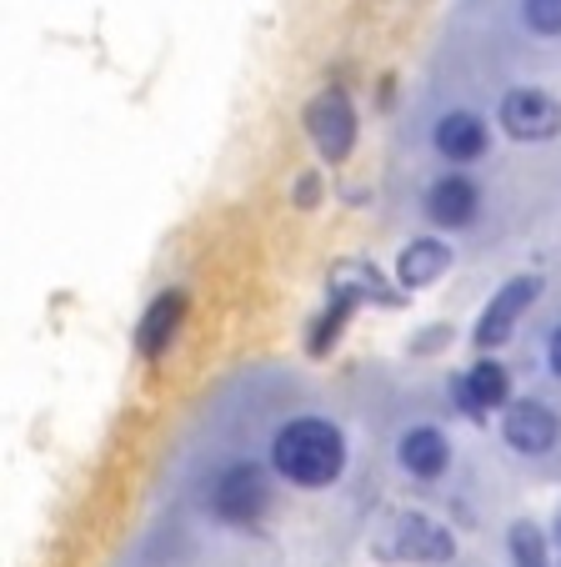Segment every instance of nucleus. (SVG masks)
Instances as JSON below:
<instances>
[{
    "label": "nucleus",
    "mask_w": 561,
    "mask_h": 567,
    "mask_svg": "<svg viewBox=\"0 0 561 567\" xmlns=\"http://www.w3.org/2000/svg\"><path fill=\"white\" fill-rule=\"evenodd\" d=\"M271 467L297 487H331L346 472V437L326 417H291L271 437Z\"/></svg>",
    "instance_id": "f257e3e1"
},
{
    "label": "nucleus",
    "mask_w": 561,
    "mask_h": 567,
    "mask_svg": "<svg viewBox=\"0 0 561 567\" xmlns=\"http://www.w3.org/2000/svg\"><path fill=\"white\" fill-rule=\"evenodd\" d=\"M211 507H216V517L231 527L261 523L266 507H271V477H266V467H256V462L226 467L211 487Z\"/></svg>",
    "instance_id": "f03ea898"
},
{
    "label": "nucleus",
    "mask_w": 561,
    "mask_h": 567,
    "mask_svg": "<svg viewBox=\"0 0 561 567\" xmlns=\"http://www.w3.org/2000/svg\"><path fill=\"white\" fill-rule=\"evenodd\" d=\"M541 271H521V277H511L507 287L497 291V297L487 301V311L477 317V327H471V342H477V352H497L501 342L511 337V327L521 321V311H531V301L541 297Z\"/></svg>",
    "instance_id": "7ed1b4c3"
},
{
    "label": "nucleus",
    "mask_w": 561,
    "mask_h": 567,
    "mask_svg": "<svg viewBox=\"0 0 561 567\" xmlns=\"http://www.w3.org/2000/svg\"><path fill=\"white\" fill-rule=\"evenodd\" d=\"M497 121L511 141H551L561 131V101L541 86H511L497 106Z\"/></svg>",
    "instance_id": "20e7f679"
},
{
    "label": "nucleus",
    "mask_w": 561,
    "mask_h": 567,
    "mask_svg": "<svg viewBox=\"0 0 561 567\" xmlns=\"http://www.w3.org/2000/svg\"><path fill=\"white\" fill-rule=\"evenodd\" d=\"M307 136L331 166H341L351 156V146H356V111H351V101L341 91H321L307 106Z\"/></svg>",
    "instance_id": "39448f33"
},
{
    "label": "nucleus",
    "mask_w": 561,
    "mask_h": 567,
    "mask_svg": "<svg viewBox=\"0 0 561 567\" xmlns=\"http://www.w3.org/2000/svg\"><path fill=\"white\" fill-rule=\"evenodd\" d=\"M557 412L547 408V402H537V396H521V402H511L507 412H501V437H507L511 452H521V457H541V452L557 447Z\"/></svg>",
    "instance_id": "423d86ee"
},
{
    "label": "nucleus",
    "mask_w": 561,
    "mask_h": 567,
    "mask_svg": "<svg viewBox=\"0 0 561 567\" xmlns=\"http://www.w3.org/2000/svg\"><path fill=\"white\" fill-rule=\"evenodd\" d=\"M386 553L406 557V563H451V557H456V537H451V527L432 523V517L406 513V517H396Z\"/></svg>",
    "instance_id": "0eeeda50"
},
{
    "label": "nucleus",
    "mask_w": 561,
    "mask_h": 567,
    "mask_svg": "<svg viewBox=\"0 0 561 567\" xmlns=\"http://www.w3.org/2000/svg\"><path fill=\"white\" fill-rule=\"evenodd\" d=\"M451 271V247H446L441 236H416L412 247H402L396 257V287L402 291H426Z\"/></svg>",
    "instance_id": "6e6552de"
},
{
    "label": "nucleus",
    "mask_w": 561,
    "mask_h": 567,
    "mask_svg": "<svg viewBox=\"0 0 561 567\" xmlns=\"http://www.w3.org/2000/svg\"><path fill=\"white\" fill-rule=\"evenodd\" d=\"M477 206H481V196L466 176H441L426 192V221L441 226V231H461V226L477 221Z\"/></svg>",
    "instance_id": "1a4fd4ad"
},
{
    "label": "nucleus",
    "mask_w": 561,
    "mask_h": 567,
    "mask_svg": "<svg viewBox=\"0 0 561 567\" xmlns=\"http://www.w3.org/2000/svg\"><path fill=\"white\" fill-rule=\"evenodd\" d=\"M180 321H186V291H160L136 327V352L150 357V362L166 357L170 342H176V332H180Z\"/></svg>",
    "instance_id": "9d476101"
},
{
    "label": "nucleus",
    "mask_w": 561,
    "mask_h": 567,
    "mask_svg": "<svg viewBox=\"0 0 561 567\" xmlns=\"http://www.w3.org/2000/svg\"><path fill=\"white\" fill-rule=\"evenodd\" d=\"M331 297L351 301V307H361V301L402 307V287H392V281H386L376 267H366V261H341V267L331 271Z\"/></svg>",
    "instance_id": "9b49d317"
},
{
    "label": "nucleus",
    "mask_w": 561,
    "mask_h": 567,
    "mask_svg": "<svg viewBox=\"0 0 561 567\" xmlns=\"http://www.w3.org/2000/svg\"><path fill=\"white\" fill-rule=\"evenodd\" d=\"M396 462H402L412 477L436 482L446 467H451V442H446L441 427H412V432H402V442H396Z\"/></svg>",
    "instance_id": "f8f14e48"
},
{
    "label": "nucleus",
    "mask_w": 561,
    "mask_h": 567,
    "mask_svg": "<svg viewBox=\"0 0 561 567\" xmlns=\"http://www.w3.org/2000/svg\"><path fill=\"white\" fill-rule=\"evenodd\" d=\"M432 141L446 161H477V156H487L491 131H487V121L471 116V111H446V116L436 121Z\"/></svg>",
    "instance_id": "ddd939ff"
},
{
    "label": "nucleus",
    "mask_w": 561,
    "mask_h": 567,
    "mask_svg": "<svg viewBox=\"0 0 561 567\" xmlns=\"http://www.w3.org/2000/svg\"><path fill=\"white\" fill-rule=\"evenodd\" d=\"M466 377V392H471V402H477V412L487 417L491 408H501L507 412L517 396H511V372L497 362V357H481L471 372H461Z\"/></svg>",
    "instance_id": "4468645a"
},
{
    "label": "nucleus",
    "mask_w": 561,
    "mask_h": 567,
    "mask_svg": "<svg viewBox=\"0 0 561 567\" xmlns=\"http://www.w3.org/2000/svg\"><path fill=\"white\" fill-rule=\"evenodd\" d=\"M507 547H511V567H551L547 563V533H541L537 523H511L507 533Z\"/></svg>",
    "instance_id": "2eb2a0df"
},
{
    "label": "nucleus",
    "mask_w": 561,
    "mask_h": 567,
    "mask_svg": "<svg viewBox=\"0 0 561 567\" xmlns=\"http://www.w3.org/2000/svg\"><path fill=\"white\" fill-rule=\"evenodd\" d=\"M346 317H351V301H336L331 297V307L321 311V321L311 327V357H326L331 347H336V337H341V327H346Z\"/></svg>",
    "instance_id": "dca6fc26"
},
{
    "label": "nucleus",
    "mask_w": 561,
    "mask_h": 567,
    "mask_svg": "<svg viewBox=\"0 0 561 567\" xmlns=\"http://www.w3.org/2000/svg\"><path fill=\"white\" fill-rule=\"evenodd\" d=\"M521 21L537 35H561V0H521Z\"/></svg>",
    "instance_id": "f3484780"
},
{
    "label": "nucleus",
    "mask_w": 561,
    "mask_h": 567,
    "mask_svg": "<svg viewBox=\"0 0 561 567\" xmlns=\"http://www.w3.org/2000/svg\"><path fill=\"white\" fill-rule=\"evenodd\" d=\"M451 402L466 412L471 422H481V412H477V402H471V392H466V377H451Z\"/></svg>",
    "instance_id": "a211bd4d"
},
{
    "label": "nucleus",
    "mask_w": 561,
    "mask_h": 567,
    "mask_svg": "<svg viewBox=\"0 0 561 567\" xmlns=\"http://www.w3.org/2000/svg\"><path fill=\"white\" fill-rule=\"evenodd\" d=\"M297 202L301 206H316L321 202V182H316V176H301V182H297Z\"/></svg>",
    "instance_id": "6ab92c4d"
},
{
    "label": "nucleus",
    "mask_w": 561,
    "mask_h": 567,
    "mask_svg": "<svg viewBox=\"0 0 561 567\" xmlns=\"http://www.w3.org/2000/svg\"><path fill=\"white\" fill-rule=\"evenodd\" d=\"M547 362H551V372H557V382H561V327L551 332V342H547Z\"/></svg>",
    "instance_id": "aec40b11"
},
{
    "label": "nucleus",
    "mask_w": 561,
    "mask_h": 567,
    "mask_svg": "<svg viewBox=\"0 0 561 567\" xmlns=\"http://www.w3.org/2000/svg\"><path fill=\"white\" fill-rule=\"evenodd\" d=\"M557 537H561V517H557Z\"/></svg>",
    "instance_id": "412c9836"
}]
</instances>
